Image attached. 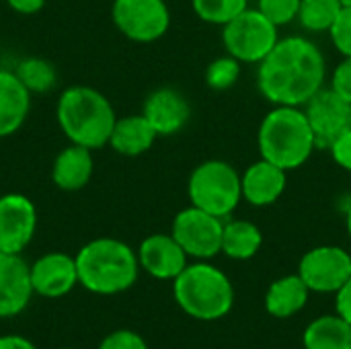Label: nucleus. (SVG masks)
<instances>
[{
    "label": "nucleus",
    "instance_id": "2eb2a0df",
    "mask_svg": "<svg viewBox=\"0 0 351 349\" xmlns=\"http://www.w3.org/2000/svg\"><path fill=\"white\" fill-rule=\"evenodd\" d=\"M78 284L76 259L66 253L41 255L31 265V286L33 292L43 298L66 296Z\"/></svg>",
    "mask_w": 351,
    "mask_h": 349
},
{
    "label": "nucleus",
    "instance_id": "e433bc0d",
    "mask_svg": "<svg viewBox=\"0 0 351 349\" xmlns=\"http://www.w3.org/2000/svg\"><path fill=\"white\" fill-rule=\"evenodd\" d=\"M341 4H343V6H350L351 0H341Z\"/></svg>",
    "mask_w": 351,
    "mask_h": 349
},
{
    "label": "nucleus",
    "instance_id": "b1692460",
    "mask_svg": "<svg viewBox=\"0 0 351 349\" xmlns=\"http://www.w3.org/2000/svg\"><path fill=\"white\" fill-rule=\"evenodd\" d=\"M341 8V0H300L296 21L311 33H329Z\"/></svg>",
    "mask_w": 351,
    "mask_h": 349
},
{
    "label": "nucleus",
    "instance_id": "2f4dec72",
    "mask_svg": "<svg viewBox=\"0 0 351 349\" xmlns=\"http://www.w3.org/2000/svg\"><path fill=\"white\" fill-rule=\"evenodd\" d=\"M329 152L343 171L351 173V128L339 138H335V142L329 146Z\"/></svg>",
    "mask_w": 351,
    "mask_h": 349
},
{
    "label": "nucleus",
    "instance_id": "473e14b6",
    "mask_svg": "<svg viewBox=\"0 0 351 349\" xmlns=\"http://www.w3.org/2000/svg\"><path fill=\"white\" fill-rule=\"evenodd\" d=\"M335 306H337V315L343 317L351 325V278L343 284V288L335 294Z\"/></svg>",
    "mask_w": 351,
    "mask_h": 349
},
{
    "label": "nucleus",
    "instance_id": "c9c22d12",
    "mask_svg": "<svg viewBox=\"0 0 351 349\" xmlns=\"http://www.w3.org/2000/svg\"><path fill=\"white\" fill-rule=\"evenodd\" d=\"M346 226H348V234H350L351 241V204L350 208H348V212H346Z\"/></svg>",
    "mask_w": 351,
    "mask_h": 349
},
{
    "label": "nucleus",
    "instance_id": "c756f323",
    "mask_svg": "<svg viewBox=\"0 0 351 349\" xmlns=\"http://www.w3.org/2000/svg\"><path fill=\"white\" fill-rule=\"evenodd\" d=\"M99 349H148V346H146L144 337L138 335L136 331L121 329V331L109 333V335L101 341Z\"/></svg>",
    "mask_w": 351,
    "mask_h": 349
},
{
    "label": "nucleus",
    "instance_id": "1a4fd4ad",
    "mask_svg": "<svg viewBox=\"0 0 351 349\" xmlns=\"http://www.w3.org/2000/svg\"><path fill=\"white\" fill-rule=\"evenodd\" d=\"M111 16L115 27L138 43H152L171 27V10L165 0H115Z\"/></svg>",
    "mask_w": 351,
    "mask_h": 349
},
{
    "label": "nucleus",
    "instance_id": "dca6fc26",
    "mask_svg": "<svg viewBox=\"0 0 351 349\" xmlns=\"http://www.w3.org/2000/svg\"><path fill=\"white\" fill-rule=\"evenodd\" d=\"M286 185H288V171L280 169L278 165L265 158L251 163L241 175L243 200L255 208H265L276 204L284 195Z\"/></svg>",
    "mask_w": 351,
    "mask_h": 349
},
{
    "label": "nucleus",
    "instance_id": "20e7f679",
    "mask_svg": "<svg viewBox=\"0 0 351 349\" xmlns=\"http://www.w3.org/2000/svg\"><path fill=\"white\" fill-rule=\"evenodd\" d=\"M74 259L78 284L93 294L113 296L130 290L138 280V253L117 239H95L86 243Z\"/></svg>",
    "mask_w": 351,
    "mask_h": 349
},
{
    "label": "nucleus",
    "instance_id": "bb28decb",
    "mask_svg": "<svg viewBox=\"0 0 351 349\" xmlns=\"http://www.w3.org/2000/svg\"><path fill=\"white\" fill-rule=\"evenodd\" d=\"M241 78V62L232 56H220L206 68V84L212 91H228Z\"/></svg>",
    "mask_w": 351,
    "mask_h": 349
},
{
    "label": "nucleus",
    "instance_id": "a878e982",
    "mask_svg": "<svg viewBox=\"0 0 351 349\" xmlns=\"http://www.w3.org/2000/svg\"><path fill=\"white\" fill-rule=\"evenodd\" d=\"M191 6L204 23L224 27L249 8V0H191Z\"/></svg>",
    "mask_w": 351,
    "mask_h": 349
},
{
    "label": "nucleus",
    "instance_id": "4be33fe9",
    "mask_svg": "<svg viewBox=\"0 0 351 349\" xmlns=\"http://www.w3.org/2000/svg\"><path fill=\"white\" fill-rule=\"evenodd\" d=\"M304 349H351V325L339 315L315 319L302 337Z\"/></svg>",
    "mask_w": 351,
    "mask_h": 349
},
{
    "label": "nucleus",
    "instance_id": "6e6552de",
    "mask_svg": "<svg viewBox=\"0 0 351 349\" xmlns=\"http://www.w3.org/2000/svg\"><path fill=\"white\" fill-rule=\"evenodd\" d=\"M171 234L183 247L187 257L206 261V259H212L218 253H222L224 222H222V218H218L210 212L189 206L175 216Z\"/></svg>",
    "mask_w": 351,
    "mask_h": 349
},
{
    "label": "nucleus",
    "instance_id": "412c9836",
    "mask_svg": "<svg viewBox=\"0 0 351 349\" xmlns=\"http://www.w3.org/2000/svg\"><path fill=\"white\" fill-rule=\"evenodd\" d=\"M308 294L311 290L298 274L280 278L269 286L265 294V311L278 319L294 317L306 306Z\"/></svg>",
    "mask_w": 351,
    "mask_h": 349
},
{
    "label": "nucleus",
    "instance_id": "f8f14e48",
    "mask_svg": "<svg viewBox=\"0 0 351 349\" xmlns=\"http://www.w3.org/2000/svg\"><path fill=\"white\" fill-rule=\"evenodd\" d=\"M37 228L35 204L23 193L0 197V251L21 255L33 241Z\"/></svg>",
    "mask_w": 351,
    "mask_h": 349
},
{
    "label": "nucleus",
    "instance_id": "393cba45",
    "mask_svg": "<svg viewBox=\"0 0 351 349\" xmlns=\"http://www.w3.org/2000/svg\"><path fill=\"white\" fill-rule=\"evenodd\" d=\"M14 74L31 95L51 91L58 80L56 68L47 60H41V58H27L19 62L14 68Z\"/></svg>",
    "mask_w": 351,
    "mask_h": 349
},
{
    "label": "nucleus",
    "instance_id": "423d86ee",
    "mask_svg": "<svg viewBox=\"0 0 351 349\" xmlns=\"http://www.w3.org/2000/svg\"><path fill=\"white\" fill-rule=\"evenodd\" d=\"M187 195L191 206L224 220L243 202L241 173L226 160H204L189 175Z\"/></svg>",
    "mask_w": 351,
    "mask_h": 349
},
{
    "label": "nucleus",
    "instance_id": "c85d7f7f",
    "mask_svg": "<svg viewBox=\"0 0 351 349\" xmlns=\"http://www.w3.org/2000/svg\"><path fill=\"white\" fill-rule=\"evenodd\" d=\"M329 35H331L335 49L343 58H351V4L341 8V12H339L337 21L333 23Z\"/></svg>",
    "mask_w": 351,
    "mask_h": 349
},
{
    "label": "nucleus",
    "instance_id": "f3484780",
    "mask_svg": "<svg viewBox=\"0 0 351 349\" xmlns=\"http://www.w3.org/2000/svg\"><path fill=\"white\" fill-rule=\"evenodd\" d=\"M142 115L150 121L158 136H173L187 125L191 107L179 91L165 86L148 95Z\"/></svg>",
    "mask_w": 351,
    "mask_h": 349
},
{
    "label": "nucleus",
    "instance_id": "9b49d317",
    "mask_svg": "<svg viewBox=\"0 0 351 349\" xmlns=\"http://www.w3.org/2000/svg\"><path fill=\"white\" fill-rule=\"evenodd\" d=\"M302 109L319 148H329L335 138L351 128V103L333 88H321Z\"/></svg>",
    "mask_w": 351,
    "mask_h": 349
},
{
    "label": "nucleus",
    "instance_id": "0eeeda50",
    "mask_svg": "<svg viewBox=\"0 0 351 349\" xmlns=\"http://www.w3.org/2000/svg\"><path fill=\"white\" fill-rule=\"evenodd\" d=\"M278 29L263 12L247 8L222 27V43L241 64H261L280 41Z\"/></svg>",
    "mask_w": 351,
    "mask_h": 349
},
{
    "label": "nucleus",
    "instance_id": "4c0bfd02",
    "mask_svg": "<svg viewBox=\"0 0 351 349\" xmlns=\"http://www.w3.org/2000/svg\"><path fill=\"white\" fill-rule=\"evenodd\" d=\"M64 349H72V348H64Z\"/></svg>",
    "mask_w": 351,
    "mask_h": 349
},
{
    "label": "nucleus",
    "instance_id": "aec40b11",
    "mask_svg": "<svg viewBox=\"0 0 351 349\" xmlns=\"http://www.w3.org/2000/svg\"><path fill=\"white\" fill-rule=\"evenodd\" d=\"M156 138H158L156 130L150 125V121L142 113L125 115V117H117L111 138H109V146L117 154L134 158V156L148 152L152 144L156 142Z\"/></svg>",
    "mask_w": 351,
    "mask_h": 349
},
{
    "label": "nucleus",
    "instance_id": "cd10ccee",
    "mask_svg": "<svg viewBox=\"0 0 351 349\" xmlns=\"http://www.w3.org/2000/svg\"><path fill=\"white\" fill-rule=\"evenodd\" d=\"M257 10L263 12L274 25L284 27L296 21L300 0H257Z\"/></svg>",
    "mask_w": 351,
    "mask_h": 349
},
{
    "label": "nucleus",
    "instance_id": "6ab92c4d",
    "mask_svg": "<svg viewBox=\"0 0 351 349\" xmlns=\"http://www.w3.org/2000/svg\"><path fill=\"white\" fill-rule=\"evenodd\" d=\"M31 93L14 72L0 70V138L12 136L27 119Z\"/></svg>",
    "mask_w": 351,
    "mask_h": 349
},
{
    "label": "nucleus",
    "instance_id": "ddd939ff",
    "mask_svg": "<svg viewBox=\"0 0 351 349\" xmlns=\"http://www.w3.org/2000/svg\"><path fill=\"white\" fill-rule=\"evenodd\" d=\"M33 294L31 267L21 255L0 251V319L21 315Z\"/></svg>",
    "mask_w": 351,
    "mask_h": 349
},
{
    "label": "nucleus",
    "instance_id": "7c9ffc66",
    "mask_svg": "<svg viewBox=\"0 0 351 349\" xmlns=\"http://www.w3.org/2000/svg\"><path fill=\"white\" fill-rule=\"evenodd\" d=\"M331 88L339 97H343L348 103H351V58H343L337 64V68L331 76Z\"/></svg>",
    "mask_w": 351,
    "mask_h": 349
},
{
    "label": "nucleus",
    "instance_id": "f704fd0d",
    "mask_svg": "<svg viewBox=\"0 0 351 349\" xmlns=\"http://www.w3.org/2000/svg\"><path fill=\"white\" fill-rule=\"evenodd\" d=\"M0 349H37L29 339L21 335H2L0 337Z\"/></svg>",
    "mask_w": 351,
    "mask_h": 349
},
{
    "label": "nucleus",
    "instance_id": "7ed1b4c3",
    "mask_svg": "<svg viewBox=\"0 0 351 349\" xmlns=\"http://www.w3.org/2000/svg\"><path fill=\"white\" fill-rule=\"evenodd\" d=\"M257 148L261 158L284 171H294L306 165L317 148V140L304 109L274 105V109L261 119Z\"/></svg>",
    "mask_w": 351,
    "mask_h": 349
},
{
    "label": "nucleus",
    "instance_id": "9d476101",
    "mask_svg": "<svg viewBox=\"0 0 351 349\" xmlns=\"http://www.w3.org/2000/svg\"><path fill=\"white\" fill-rule=\"evenodd\" d=\"M298 276L311 292L337 294L351 278V255L333 245L315 247L300 259Z\"/></svg>",
    "mask_w": 351,
    "mask_h": 349
},
{
    "label": "nucleus",
    "instance_id": "72a5a7b5",
    "mask_svg": "<svg viewBox=\"0 0 351 349\" xmlns=\"http://www.w3.org/2000/svg\"><path fill=\"white\" fill-rule=\"evenodd\" d=\"M47 0H6V4L21 14H35L45 6Z\"/></svg>",
    "mask_w": 351,
    "mask_h": 349
},
{
    "label": "nucleus",
    "instance_id": "39448f33",
    "mask_svg": "<svg viewBox=\"0 0 351 349\" xmlns=\"http://www.w3.org/2000/svg\"><path fill=\"white\" fill-rule=\"evenodd\" d=\"M173 294L183 313L199 321H218L232 311L234 288L228 276L208 263H187L173 280Z\"/></svg>",
    "mask_w": 351,
    "mask_h": 349
},
{
    "label": "nucleus",
    "instance_id": "5701e85b",
    "mask_svg": "<svg viewBox=\"0 0 351 349\" xmlns=\"http://www.w3.org/2000/svg\"><path fill=\"white\" fill-rule=\"evenodd\" d=\"M263 245V234L257 224L249 220H230L224 222L222 234V253L237 261L253 259Z\"/></svg>",
    "mask_w": 351,
    "mask_h": 349
},
{
    "label": "nucleus",
    "instance_id": "f257e3e1",
    "mask_svg": "<svg viewBox=\"0 0 351 349\" xmlns=\"http://www.w3.org/2000/svg\"><path fill=\"white\" fill-rule=\"evenodd\" d=\"M327 62L308 37L290 35L280 39L259 64V93L274 105L304 107L325 84Z\"/></svg>",
    "mask_w": 351,
    "mask_h": 349
},
{
    "label": "nucleus",
    "instance_id": "f03ea898",
    "mask_svg": "<svg viewBox=\"0 0 351 349\" xmlns=\"http://www.w3.org/2000/svg\"><path fill=\"white\" fill-rule=\"evenodd\" d=\"M60 130L72 144L90 150L109 144L113 125L117 121L115 109L109 99L93 86L76 84L66 88L56 107Z\"/></svg>",
    "mask_w": 351,
    "mask_h": 349
},
{
    "label": "nucleus",
    "instance_id": "4468645a",
    "mask_svg": "<svg viewBox=\"0 0 351 349\" xmlns=\"http://www.w3.org/2000/svg\"><path fill=\"white\" fill-rule=\"evenodd\" d=\"M140 267L156 280H175L187 267V253L173 234H150L138 249Z\"/></svg>",
    "mask_w": 351,
    "mask_h": 349
},
{
    "label": "nucleus",
    "instance_id": "a211bd4d",
    "mask_svg": "<svg viewBox=\"0 0 351 349\" xmlns=\"http://www.w3.org/2000/svg\"><path fill=\"white\" fill-rule=\"evenodd\" d=\"M93 171V150L80 144H70L56 156L51 167V181L62 191H80L88 185Z\"/></svg>",
    "mask_w": 351,
    "mask_h": 349
}]
</instances>
